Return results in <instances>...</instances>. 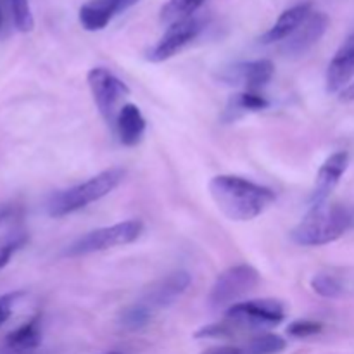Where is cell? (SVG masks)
Segmentation results:
<instances>
[{
  "label": "cell",
  "instance_id": "6da1fadb",
  "mask_svg": "<svg viewBox=\"0 0 354 354\" xmlns=\"http://www.w3.org/2000/svg\"><path fill=\"white\" fill-rule=\"evenodd\" d=\"M207 189L218 209L232 221L254 220L275 203L272 189L242 176H213Z\"/></svg>",
  "mask_w": 354,
  "mask_h": 354
},
{
  "label": "cell",
  "instance_id": "7a4b0ae2",
  "mask_svg": "<svg viewBox=\"0 0 354 354\" xmlns=\"http://www.w3.org/2000/svg\"><path fill=\"white\" fill-rule=\"evenodd\" d=\"M354 225V213L328 203L313 204L303 220L292 228L290 239L297 245L320 248L341 239Z\"/></svg>",
  "mask_w": 354,
  "mask_h": 354
},
{
  "label": "cell",
  "instance_id": "3957f363",
  "mask_svg": "<svg viewBox=\"0 0 354 354\" xmlns=\"http://www.w3.org/2000/svg\"><path fill=\"white\" fill-rule=\"evenodd\" d=\"M124 175H127L124 169L109 168L106 171H100L99 175L88 178L86 182L78 183L75 187H69L66 190H61V192L52 196L50 201H48V216L62 218L76 213L80 209H85L90 204L109 196L123 182Z\"/></svg>",
  "mask_w": 354,
  "mask_h": 354
},
{
  "label": "cell",
  "instance_id": "277c9868",
  "mask_svg": "<svg viewBox=\"0 0 354 354\" xmlns=\"http://www.w3.org/2000/svg\"><path fill=\"white\" fill-rule=\"evenodd\" d=\"M261 282V275L254 266L248 263L234 265L221 272L214 280L209 292V304L213 308H232L241 303L248 294L256 290Z\"/></svg>",
  "mask_w": 354,
  "mask_h": 354
},
{
  "label": "cell",
  "instance_id": "5b68a950",
  "mask_svg": "<svg viewBox=\"0 0 354 354\" xmlns=\"http://www.w3.org/2000/svg\"><path fill=\"white\" fill-rule=\"evenodd\" d=\"M144 232V223L140 220H127L111 227L97 228L88 232L68 248V256H86L93 252L107 251L113 248H121L137 241Z\"/></svg>",
  "mask_w": 354,
  "mask_h": 354
},
{
  "label": "cell",
  "instance_id": "8992f818",
  "mask_svg": "<svg viewBox=\"0 0 354 354\" xmlns=\"http://www.w3.org/2000/svg\"><path fill=\"white\" fill-rule=\"evenodd\" d=\"M93 102L99 109L100 116L109 124L116 123V116L121 109V100L130 95V88L121 82L114 73L106 68H92L86 75Z\"/></svg>",
  "mask_w": 354,
  "mask_h": 354
},
{
  "label": "cell",
  "instance_id": "52a82bcc",
  "mask_svg": "<svg viewBox=\"0 0 354 354\" xmlns=\"http://www.w3.org/2000/svg\"><path fill=\"white\" fill-rule=\"evenodd\" d=\"M225 317L239 328H270L282 324L286 318V306L277 299L241 301L228 308Z\"/></svg>",
  "mask_w": 354,
  "mask_h": 354
},
{
  "label": "cell",
  "instance_id": "ba28073f",
  "mask_svg": "<svg viewBox=\"0 0 354 354\" xmlns=\"http://www.w3.org/2000/svg\"><path fill=\"white\" fill-rule=\"evenodd\" d=\"M201 30H203V19L199 17H189V19L178 21V23L169 24L168 30L165 31L158 44L152 47L149 52V61L151 62H162L171 59L173 55L178 54L182 48L192 40L199 37Z\"/></svg>",
  "mask_w": 354,
  "mask_h": 354
},
{
  "label": "cell",
  "instance_id": "9c48e42d",
  "mask_svg": "<svg viewBox=\"0 0 354 354\" xmlns=\"http://www.w3.org/2000/svg\"><path fill=\"white\" fill-rule=\"evenodd\" d=\"M275 75V66L270 59H256V61L241 62L221 75V80L228 85H241L248 92H259L268 85Z\"/></svg>",
  "mask_w": 354,
  "mask_h": 354
},
{
  "label": "cell",
  "instance_id": "30bf717a",
  "mask_svg": "<svg viewBox=\"0 0 354 354\" xmlns=\"http://www.w3.org/2000/svg\"><path fill=\"white\" fill-rule=\"evenodd\" d=\"M330 19L325 12L313 10L311 16L283 41L282 52L286 55H303L315 47L327 33Z\"/></svg>",
  "mask_w": 354,
  "mask_h": 354
},
{
  "label": "cell",
  "instance_id": "8fae6325",
  "mask_svg": "<svg viewBox=\"0 0 354 354\" xmlns=\"http://www.w3.org/2000/svg\"><path fill=\"white\" fill-rule=\"evenodd\" d=\"M190 282H192V279L183 270L169 273V275L162 277L161 280L152 283L151 289H147V292H145L142 303L152 311L169 306L189 289Z\"/></svg>",
  "mask_w": 354,
  "mask_h": 354
},
{
  "label": "cell",
  "instance_id": "7c38bea8",
  "mask_svg": "<svg viewBox=\"0 0 354 354\" xmlns=\"http://www.w3.org/2000/svg\"><path fill=\"white\" fill-rule=\"evenodd\" d=\"M349 166V154L346 151L334 152L325 159L322 168L318 169L317 182H315V189L311 192V206L313 204H324L334 192L335 187L341 182L342 175L346 173Z\"/></svg>",
  "mask_w": 354,
  "mask_h": 354
},
{
  "label": "cell",
  "instance_id": "4fadbf2b",
  "mask_svg": "<svg viewBox=\"0 0 354 354\" xmlns=\"http://www.w3.org/2000/svg\"><path fill=\"white\" fill-rule=\"evenodd\" d=\"M354 80V31L332 57L327 69V90L341 93Z\"/></svg>",
  "mask_w": 354,
  "mask_h": 354
},
{
  "label": "cell",
  "instance_id": "5bb4252c",
  "mask_svg": "<svg viewBox=\"0 0 354 354\" xmlns=\"http://www.w3.org/2000/svg\"><path fill=\"white\" fill-rule=\"evenodd\" d=\"M313 12V3L311 2H303L297 3V6L289 7V9L283 10L279 16V19L273 23V26L270 30H266L261 35L259 41L263 45H272L279 44V41H286L308 17Z\"/></svg>",
  "mask_w": 354,
  "mask_h": 354
},
{
  "label": "cell",
  "instance_id": "9a60e30c",
  "mask_svg": "<svg viewBox=\"0 0 354 354\" xmlns=\"http://www.w3.org/2000/svg\"><path fill=\"white\" fill-rule=\"evenodd\" d=\"M114 128L118 131V138L124 147H135L144 138L147 123H145L144 114L135 104H123L116 116Z\"/></svg>",
  "mask_w": 354,
  "mask_h": 354
},
{
  "label": "cell",
  "instance_id": "2e32d148",
  "mask_svg": "<svg viewBox=\"0 0 354 354\" xmlns=\"http://www.w3.org/2000/svg\"><path fill=\"white\" fill-rule=\"evenodd\" d=\"M41 342V318L33 317L3 339V348L10 354H30L40 346Z\"/></svg>",
  "mask_w": 354,
  "mask_h": 354
},
{
  "label": "cell",
  "instance_id": "e0dca14e",
  "mask_svg": "<svg viewBox=\"0 0 354 354\" xmlns=\"http://www.w3.org/2000/svg\"><path fill=\"white\" fill-rule=\"evenodd\" d=\"M120 14V0H88L80 7V24L86 31H100Z\"/></svg>",
  "mask_w": 354,
  "mask_h": 354
},
{
  "label": "cell",
  "instance_id": "ac0fdd59",
  "mask_svg": "<svg viewBox=\"0 0 354 354\" xmlns=\"http://www.w3.org/2000/svg\"><path fill=\"white\" fill-rule=\"evenodd\" d=\"M268 106L270 102L265 99V95H261L259 92H248V90H244V92H239L230 97L227 109H225V120H237L242 114L263 111Z\"/></svg>",
  "mask_w": 354,
  "mask_h": 354
},
{
  "label": "cell",
  "instance_id": "d6986e66",
  "mask_svg": "<svg viewBox=\"0 0 354 354\" xmlns=\"http://www.w3.org/2000/svg\"><path fill=\"white\" fill-rule=\"evenodd\" d=\"M203 3L204 0H168L161 9V21L169 26L178 21L189 19Z\"/></svg>",
  "mask_w": 354,
  "mask_h": 354
},
{
  "label": "cell",
  "instance_id": "ffe728a7",
  "mask_svg": "<svg viewBox=\"0 0 354 354\" xmlns=\"http://www.w3.org/2000/svg\"><path fill=\"white\" fill-rule=\"evenodd\" d=\"M152 315H154V311L149 310L142 301H138V303L131 304V306H128L127 310L121 313V327H124L130 332L140 330V328H144L145 325L151 322Z\"/></svg>",
  "mask_w": 354,
  "mask_h": 354
},
{
  "label": "cell",
  "instance_id": "44dd1931",
  "mask_svg": "<svg viewBox=\"0 0 354 354\" xmlns=\"http://www.w3.org/2000/svg\"><path fill=\"white\" fill-rule=\"evenodd\" d=\"M287 348L286 339L277 334H261L245 346L248 354H280Z\"/></svg>",
  "mask_w": 354,
  "mask_h": 354
},
{
  "label": "cell",
  "instance_id": "7402d4cb",
  "mask_svg": "<svg viewBox=\"0 0 354 354\" xmlns=\"http://www.w3.org/2000/svg\"><path fill=\"white\" fill-rule=\"evenodd\" d=\"M311 289L315 294L325 297V299H337L344 292L341 280L335 279L334 275H325V273H320V275L311 279Z\"/></svg>",
  "mask_w": 354,
  "mask_h": 354
},
{
  "label": "cell",
  "instance_id": "603a6c76",
  "mask_svg": "<svg viewBox=\"0 0 354 354\" xmlns=\"http://www.w3.org/2000/svg\"><path fill=\"white\" fill-rule=\"evenodd\" d=\"M14 24L21 33H30L35 26L33 14H31L30 2L28 0H10Z\"/></svg>",
  "mask_w": 354,
  "mask_h": 354
},
{
  "label": "cell",
  "instance_id": "cb8c5ba5",
  "mask_svg": "<svg viewBox=\"0 0 354 354\" xmlns=\"http://www.w3.org/2000/svg\"><path fill=\"white\" fill-rule=\"evenodd\" d=\"M237 328V325L227 318L225 322H218V324H211L199 328L196 332V339H228L235 335Z\"/></svg>",
  "mask_w": 354,
  "mask_h": 354
},
{
  "label": "cell",
  "instance_id": "d4e9b609",
  "mask_svg": "<svg viewBox=\"0 0 354 354\" xmlns=\"http://www.w3.org/2000/svg\"><path fill=\"white\" fill-rule=\"evenodd\" d=\"M26 241L28 237L24 234H12L0 239V268H3V266L9 263V259L14 256V252L19 251V249L26 244Z\"/></svg>",
  "mask_w": 354,
  "mask_h": 354
},
{
  "label": "cell",
  "instance_id": "484cf974",
  "mask_svg": "<svg viewBox=\"0 0 354 354\" xmlns=\"http://www.w3.org/2000/svg\"><path fill=\"white\" fill-rule=\"evenodd\" d=\"M324 330V325L320 322L315 320H296L287 327V332L289 335L297 339H306V337H313V335L320 334Z\"/></svg>",
  "mask_w": 354,
  "mask_h": 354
},
{
  "label": "cell",
  "instance_id": "4316f807",
  "mask_svg": "<svg viewBox=\"0 0 354 354\" xmlns=\"http://www.w3.org/2000/svg\"><path fill=\"white\" fill-rule=\"evenodd\" d=\"M23 296L24 292H19V290H16V292H7L3 294V296H0V327L9 320L10 315H12L14 306H16L17 301Z\"/></svg>",
  "mask_w": 354,
  "mask_h": 354
},
{
  "label": "cell",
  "instance_id": "83f0119b",
  "mask_svg": "<svg viewBox=\"0 0 354 354\" xmlns=\"http://www.w3.org/2000/svg\"><path fill=\"white\" fill-rule=\"evenodd\" d=\"M204 354H248L244 348H237V346H218V348L207 349Z\"/></svg>",
  "mask_w": 354,
  "mask_h": 354
},
{
  "label": "cell",
  "instance_id": "f1b7e54d",
  "mask_svg": "<svg viewBox=\"0 0 354 354\" xmlns=\"http://www.w3.org/2000/svg\"><path fill=\"white\" fill-rule=\"evenodd\" d=\"M339 99H341V102H354V80L339 93Z\"/></svg>",
  "mask_w": 354,
  "mask_h": 354
},
{
  "label": "cell",
  "instance_id": "f546056e",
  "mask_svg": "<svg viewBox=\"0 0 354 354\" xmlns=\"http://www.w3.org/2000/svg\"><path fill=\"white\" fill-rule=\"evenodd\" d=\"M137 2H138V0H120V14L130 9V7L135 6Z\"/></svg>",
  "mask_w": 354,
  "mask_h": 354
},
{
  "label": "cell",
  "instance_id": "4dcf8cb0",
  "mask_svg": "<svg viewBox=\"0 0 354 354\" xmlns=\"http://www.w3.org/2000/svg\"><path fill=\"white\" fill-rule=\"evenodd\" d=\"M7 214H9V213H7V211H0V223H2V221L6 220Z\"/></svg>",
  "mask_w": 354,
  "mask_h": 354
},
{
  "label": "cell",
  "instance_id": "1f68e13d",
  "mask_svg": "<svg viewBox=\"0 0 354 354\" xmlns=\"http://www.w3.org/2000/svg\"><path fill=\"white\" fill-rule=\"evenodd\" d=\"M0 28H2V12H0Z\"/></svg>",
  "mask_w": 354,
  "mask_h": 354
},
{
  "label": "cell",
  "instance_id": "d6a6232c",
  "mask_svg": "<svg viewBox=\"0 0 354 354\" xmlns=\"http://www.w3.org/2000/svg\"><path fill=\"white\" fill-rule=\"evenodd\" d=\"M107 354H121V353H107Z\"/></svg>",
  "mask_w": 354,
  "mask_h": 354
}]
</instances>
